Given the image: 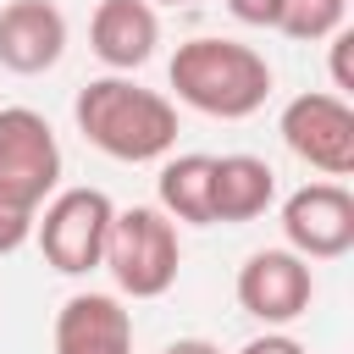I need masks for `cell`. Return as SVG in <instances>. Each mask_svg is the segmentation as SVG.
I'll return each instance as SVG.
<instances>
[{
    "label": "cell",
    "mask_w": 354,
    "mask_h": 354,
    "mask_svg": "<svg viewBox=\"0 0 354 354\" xmlns=\"http://www.w3.org/2000/svg\"><path fill=\"white\" fill-rule=\"evenodd\" d=\"M326 44H332V94H343V100H348V94H354V61H348V55H354V28L343 22Z\"/></svg>",
    "instance_id": "9a60e30c"
},
{
    "label": "cell",
    "mask_w": 354,
    "mask_h": 354,
    "mask_svg": "<svg viewBox=\"0 0 354 354\" xmlns=\"http://www.w3.org/2000/svg\"><path fill=\"white\" fill-rule=\"evenodd\" d=\"M166 83L177 88V100L199 116H221V122H243L271 100V61L254 44L238 39H188L177 44Z\"/></svg>",
    "instance_id": "7a4b0ae2"
},
{
    "label": "cell",
    "mask_w": 354,
    "mask_h": 354,
    "mask_svg": "<svg viewBox=\"0 0 354 354\" xmlns=\"http://www.w3.org/2000/svg\"><path fill=\"white\" fill-rule=\"evenodd\" d=\"M55 354H133V315L116 293H72L55 310Z\"/></svg>",
    "instance_id": "30bf717a"
},
{
    "label": "cell",
    "mask_w": 354,
    "mask_h": 354,
    "mask_svg": "<svg viewBox=\"0 0 354 354\" xmlns=\"http://www.w3.org/2000/svg\"><path fill=\"white\" fill-rule=\"evenodd\" d=\"M310 299H315V271L288 243L282 249H254L238 266V304H243V315H254L266 326L299 321L310 310Z\"/></svg>",
    "instance_id": "ba28073f"
},
{
    "label": "cell",
    "mask_w": 354,
    "mask_h": 354,
    "mask_svg": "<svg viewBox=\"0 0 354 354\" xmlns=\"http://www.w3.org/2000/svg\"><path fill=\"white\" fill-rule=\"evenodd\" d=\"M282 238L304 260H343L354 249V194L343 183H304L282 199Z\"/></svg>",
    "instance_id": "52a82bcc"
},
{
    "label": "cell",
    "mask_w": 354,
    "mask_h": 354,
    "mask_svg": "<svg viewBox=\"0 0 354 354\" xmlns=\"http://www.w3.org/2000/svg\"><path fill=\"white\" fill-rule=\"evenodd\" d=\"M227 11H232L243 28H277L282 0H227Z\"/></svg>",
    "instance_id": "e0dca14e"
},
{
    "label": "cell",
    "mask_w": 354,
    "mask_h": 354,
    "mask_svg": "<svg viewBox=\"0 0 354 354\" xmlns=\"http://www.w3.org/2000/svg\"><path fill=\"white\" fill-rule=\"evenodd\" d=\"M238 354H304V343L288 337V332H260V337H249Z\"/></svg>",
    "instance_id": "ac0fdd59"
},
{
    "label": "cell",
    "mask_w": 354,
    "mask_h": 354,
    "mask_svg": "<svg viewBox=\"0 0 354 354\" xmlns=\"http://www.w3.org/2000/svg\"><path fill=\"white\" fill-rule=\"evenodd\" d=\"M116 282V293L127 299H160L177 271H183V243H177V221L160 216L155 205H127L111 216L105 232V260H100Z\"/></svg>",
    "instance_id": "3957f363"
},
{
    "label": "cell",
    "mask_w": 354,
    "mask_h": 354,
    "mask_svg": "<svg viewBox=\"0 0 354 354\" xmlns=\"http://www.w3.org/2000/svg\"><path fill=\"white\" fill-rule=\"evenodd\" d=\"M33 216H39V210H22V205L0 199V254H17V249L33 238Z\"/></svg>",
    "instance_id": "2e32d148"
},
{
    "label": "cell",
    "mask_w": 354,
    "mask_h": 354,
    "mask_svg": "<svg viewBox=\"0 0 354 354\" xmlns=\"http://www.w3.org/2000/svg\"><path fill=\"white\" fill-rule=\"evenodd\" d=\"M160 6H188V0H160Z\"/></svg>",
    "instance_id": "ffe728a7"
},
{
    "label": "cell",
    "mask_w": 354,
    "mask_h": 354,
    "mask_svg": "<svg viewBox=\"0 0 354 354\" xmlns=\"http://www.w3.org/2000/svg\"><path fill=\"white\" fill-rule=\"evenodd\" d=\"M160 354H221L210 337H177V343H166Z\"/></svg>",
    "instance_id": "d6986e66"
},
{
    "label": "cell",
    "mask_w": 354,
    "mask_h": 354,
    "mask_svg": "<svg viewBox=\"0 0 354 354\" xmlns=\"http://www.w3.org/2000/svg\"><path fill=\"white\" fill-rule=\"evenodd\" d=\"M66 55V17L55 0H6L0 6V66L39 77Z\"/></svg>",
    "instance_id": "9c48e42d"
},
{
    "label": "cell",
    "mask_w": 354,
    "mask_h": 354,
    "mask_svg": "<svg viewBox=\"0 0 354 354\" xmlns=\"http://www.w3.org/2000/svg\"><path fill=\"white\" fill-rule=\"evenodd\" d=\"M282 144L321 177H348L354 171V105L343 94H293L282 105V122H277Z\"/></svg>",
    "instance_id": "8992f818"
},
{
    "label": "cell",
    "mask_w": 354,
    "mask_h": 354,
    "mask_svg": "<svg viewBox=\"0 0 354 354\" xmlns=\"http://www.w3.org/2000/svg\"><path fill=\"white\" fill-rule=\"evenodd\" d=\"M160 44L155 0H100L88 17V50L111 72H138Z\"/></svg>",
    "instance_id": "8fae6325"
},
{
    "label": "cell",
    "mask_w": 354,
    "mask_h": 354,
    "mask_svg": "<svg viewBox=\"0 0 354 354\" xmlns=\"http://www.w3.org/2000/svg\"><path fill=\"white\" fill-rule=\"evenodd\" d=\"M277 199V171L260 155H216L210 160V221H254Z\"/></svg>",
    "instance_id": "7c38bea8"
},
{
    "label": "cell",
    "mask_w": 354,
    "mask_h": 354,
    "mask_svg": "<svg viewBox=\"0 0 354 354\" xmlns=\"http://www.w3.org/2000/svg\"><path fill=\"white\" fill-rule=\"evenodd\" d=\"M44 216H33V238L44 249V266H55L61 277H88L105 260V232H111V194L105 188H55L44 205Z\"/></svg>",
    "instance_id": "277c9868"
},
{
    "label": "cell",
    "mask_w": 354,
    "mask_h": 354,
    "mask_svg": "<svg viewBox=\"0 0 354 354\" xmlns=\"http://www.w3.org/2000/svg\"><path fill=\"white\" fill-rule=\"evenodd\" d=\"M343 22H348V0H282L277 33H288L299 44H315V39H332Z\"/></svg>",
    "instance_id": "5bb4252c"
},
{
    "label": "cell",
    "mask_w": 354,
    "mask_h": 354,
    "mask_svg": "<svg viewBox=\"0 0 354 354\" xmlns=\"http://www.w3.org/2000/svg\"><path fill=\"white\" fill-rule=\"evenodd\" d=\"M210 160L216 155H171L155 177V210L183 227H210Z\"/></svg>",
    "instance_id": "4fadbf2b"
},
{
    "label": "cell",
    "mask_w": 354,
    "mask_h": 354,
    "mask_svg": "<svg viewBox=\"0 0 354 354\" xmlns=\"http://www.w3.org/2000/svg\"><path fill=\"white\" fill-rule=\"evenodd\" d=\"M72 122L100 155L127 160V166L160 160L177 144V105L160 88H144L122 72L83 83L77 100H72Z\"/></svg>",
    "instance_id": "6da1fadb"
},
{
    "label": "cell",
    "mask_w": 354,
    "mask_h": 354,
    "mask_svg": "<svg viewBox=\"0 0 354 354\" xmlns=\"http://www.w3.org/2000/svg\"><path fill=\"white\" fill-rule=\"evenodd\" d=\"M55 188H61V144L50 122L28 105H6L0 111V199L39 210Z\"/></svg>",
    "instance_id": "5b68a950"
}]
</instances>
